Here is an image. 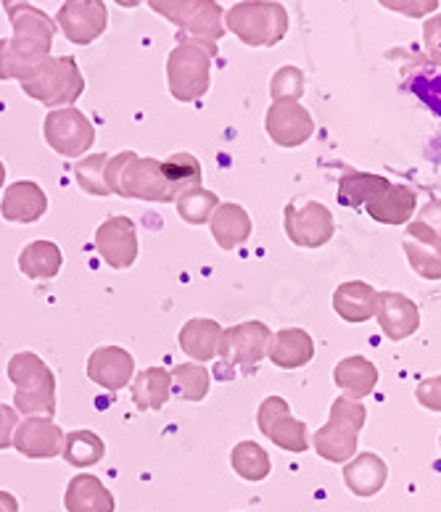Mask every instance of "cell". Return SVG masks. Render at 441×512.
Here are the masks:
<instances>
[{"label":"cell","mask_w":441,"mask_h":512,"mask_svg":"<svg viewBox=\"0 0 441 512\" xmlns=\"http://www.w3.org/2000/svg\"><path fill=\"white\" fill-rule=\"evenodd\" d=\"M6 14L14 37L0 40V80H16L22 85L51 56L56 22L30 3L8 8Z\"/></svg>","instance_id":"6da1fadb"},{"label":"cell","mask_w":441,"mask_h":512,"mask_svg":"<svg viewBox=\"0 0 441 512\" xmlns=\"http://www.w3.org/2000/svg\"><path fill=\"white\" fill-rule=\"evenodd\" d=\"M106 185H109L111 196L119 198L154 201V204L175 201L170 183L164 177L162 161L151 159V156H138L135 151H119L117 156H109Z\"/></svg>","instance_id":"7a4b0ae2"},{"label":"cell","mask_w":441,"mask_h":512,"mask_svg":"<svg viewBox=\"0 0 441 512\" xmlns=\"http://www.w3.org/2000/svg\"><path fill=\"white\" fill-rule=\"evenodd\" d=\"M8 381L14 383V410L24 417H53L56 412V378L43 357L19 352L8 359Z\"/></svg>","instance_id":"3957f363"},{"label":"cell","mask_w":441,"mask_h":512,"mask_svg":"<svg viewBox=\"0 0 441 512\" xmlns=\"http://www.w3.org/2000/svg\"><path fill=\"white\" fill-rule=\"evenodd\" d=\"M365 420H368V410L362 407V402H354L346 396L333 399L328 423L312 439L317 457H323L325 462H333V465H341V462L357 457L360 431L365 428Z\"/></svg>","instance_id":"277c9868"},{"label":"cell","mask_w":441,"mask_h":512,"mask_svg":"<svg viewBox=\"0 0 441 512\" xmlns=\"http://www.w3.org/2000/svg\"><path fill=\"white\" fill-rule=\"evenodd\" d=\"M225 30L249 48H272L288 32V11L275 0H241L225 14Z\"/></svg>","instance_id":"5b68a950"},{"label":"cell","mask_w":441,"mask_h":512,"mask_svg":"<svg viewBox=\"0 0 441 512\" xmlns=\"http://www.w3.org/2000/svg\"><path fill=\"white\" fill-rule=\"evenodd\" d=\"M22 90L48 109H64L85 93V80L72 56H48L30 80L22 82Z\"/></svg>","instance_id":"8992f818"},{"label":"cell","mask_w":441,"mask_h":512,"mask_svg":"<svg viewBox=\"0 0 441 512\" xmlns=\"http://www.w3.org/2000/svg\"><path fill=\"white\" fill-rule=\"evenodd\" d=\"M212 48L199 43H180L167 59V82L175 101L191 103L209 93L212 85Z\"/></svg>","instance_id":"52a82bcc"},{"label":"cell","mask_w":441,"mask_h":512,"mask_svg":"<svg viewBox=\"0 0 441 512\" xmlns=\"http://www.w3.org/2000/svg\"><path fill=\"white\" fill-rule=\"evenodd\" d=\"M272 330L262 320L238 322L233 328L222 330L220 338V367H241L243 375H254L259 362L267 357Z\"/></svg>","instance_id":"ba28073f"},{"label":"cell","mask_w":441,"mask_h":512,"mask_svg":"<svg viewBox=\"0 0 441 512\" xmlns=\"http://www.w3.org/2000/svg\"><path fill=\"white\" fill-rule=\"evenodd\" d=\"M43 138L64 159H80L96 143V127L80 109L64 106L45 114Z\"/></svg>","instance_id":"9c48e42d"},{"label":"cell","mask_w":441,"mask_h":512,"mask_svg":"<svg viewBox=\"0 0 441 512\" xmlns=\"http://www.w3.org/2000/svg\"><path fill=\"white\" fill-rule=\"evenodd\" d=\"M257 425L262 436L270 439L283 452L304 454L309 449L307 423L294 417L283 396H267L265 402L259 404Z\"/></svg>","instance_id":"30bf717a"},{"label":"cell","mask_w":441,"mask_h":512,"mask_svg":"<svg viewBox=\"0 0 441 512\" xmlns=\"http://www.w3.org/2000/svg\"><path fill=\"white\" fill-rule=\"evenodd\" d=\"M283 225H286L288 241L299 249H323L336 235V220L331 209L320 201H304V204L291 201L283 212Z\"/></svg>","instance_id":"8fae6325"},{"label":"cell","mask_w":441,"mask_h":512,"mask_svg":"<svg viewBox=\"0 0 441 512\" xmlns=\"http://www.w3.org/2000/svg\"><path fill=\"white\" fill-rule=\"evenodd\" d=\"M265 130L275 146L299 148L315 135V119L299 101H272Z\"/></svg>","instance_id":"7c38bea8"},{"label":"cell","mask_w":441,"mask_h":512,"mask_svg":"<svg viewBox=\"0 0 441 512\" xmlns=\"http://www.w3.org/2000/svg\"><path fill=\"white\" fill-rule=\"evenodd\" d=\"M56 22L69 43L90 45L106 32L109 11L103 6V0H64Z\"/></svg>","instance_id":"4fadbf2b"},{"label":"cell","mask_w":441,"mask_h":512,"mask_svg":"<svg viewBox=\"0 0 441 512\" xmlns=\"http://www.w3.org/2000/svg\"><path fill=\"white\" fill-rule=\"evenodd\" d=\"M64 436L67 433L61 431L51 417H24L14 431V449L30 460H53V457H61Z\"/></svg>","instance_id":"5bb4252c"},{"label":"cell","mask_w":441,"mask_h":512,"mask_svg":"<svg viewBox=\"0 0 441 512\" xmlns=\"http://www.w3.org/2000/svg\"><path fill=\"white\" fill-rule=\"evenodd\" d=\"M96 251L111 270H130L138 259V233L133 220L111 217L96 230Z\"/></svg>","instance_id":"9a60e30c"},{"label":"cell","mask_w":441,"mask_h":512,"mask_svg":"<svg viewBox=\"0 0 441 512\" xmlns=\"http://www.w3.org/2000/svg\"><path fill=\"white\" fill-rule=\"evenodd\" d=\"M180 35L185 43H199L217 51V40L225 35V11L217 0H191L180 16Z\"/></svg>","instance_id":"2e32d148"},{"label":"cell","mask_w":441,"mask_h":512,"mask_svg":"<svg viewBox=\"0 0 441 512\" xmlns=\"http://www.w3.org/2000/svg\"><path fill=\"white\" fill-rule=\"evenodd\" d=\"M85 373L106 391H122L135 378V357L122 346H98L88 357Z\"/></svg>","instance_id":"e0dca14e"},{"label":"cell","mask_w":441,"mask_h":512,"mask_svg":"<svg viewBox=\"0 0 441 512\" xmlns=\"http://www.w3.org/2000/svg\"><path fill=\"white\" fill-rule=\"evenodd\" d=\"M375 320L389 341H405L420 328V309L405 293L383 291L378 293Z\"/></svg>","instance_id":"ac0fdd59"},{"label":"cell","mask_w":441,"mask_h":512,"mask_svg":"<svg viewBox=\"0 0 441 512\" xmlns=\"http://www.w3.org/2000/svg\"><path fill=\"white\" fill-rule=\"evenodd\" d=\"M45 212H48V196L32 180L11 183L0 198L3 220L14 222V225H32V222L43 220Z\"/></svg>","instance_id":"d6986e66"},{"label":"cell","mask_w":441,"mask_h":512,"mask_svg":"<svg viewBox=\"0 0 441 512\" xmlns=\"http://www.w3.org/2000/svg\"><path fill=\"white\" fill-rule=\"evenodd\" d=\"M315 357V341L307 330L283 328L272 333L270 346H267V359L280 370H299L307 367Z\"/></svg>","instance_id":"ffe728a7"},{"label":"cell","mask_w":441,"mask_h":512,"mask_svg":"<svg viewBox=\"0 0 441 512\" xmlns=\"http://www.w3.org/2000/svg\"><path fill=\"white\" fill-rule=\"evenodd\" d=\"M389 481V465L373 452H360L357 457L346 462L344 483L354 497L370 499L381 494V489Z\"/></svg>","instance_id":"44dd1931"},{"label":"cell","mask_w":441,"mask_h":512,"mask_svg":"<svg viewBox=\"0 0 441 512\" xmlns=\"http://www.w3.org/2000/svg\"><path fill=\"white\" fill-rule=\"evenodd\" d=\"M378 291L365 280H346L333 291V312L349 325H360L375 317Z\"/></svg>","instance_id":"7402d4cb"},{"label":"cell","mask_w":441,"mask_h":512,"mask_svg":"<svg viewBox=\"0 0 441 512\" xmlns=\"http://www.w3.org/2000/svg\"><path fill=\"white\" fill-rule=\"evenodd\" d=\"M212 238L217 241L222 251H236L251 238V217L241 204H222L214 209L212 220H209Z\"/></svg>","instance_id":"603a6c76"},{"label":"cell","mask_w":441,"mask_h":512,"mask_svg":"<svg viewBox=\"0 0 441 512\" xmlns=\"http://www.w3.org/2000/svg\"><path fill=\"white\" fill-rule=\"evenodd\" d=\"M67 512H114L117 502L106 483L93 473H77L64 494Z\"/></svg>","instance_id":"cb8c5ba5"},{"label":"cell","mask_w":441,"mask_h":512,"mask_svg":"<svg viewBox=\"0 0 441 512\" xmlns=\"http://www.w3.org/2000/svg\"><path fill=\"white\" fill-rule=\"evenodd\" d=\"M365 209L381 225H407V222H412L415 209H418V193L412 191L410 185L391 183L381 196L368 201Z\"/></svg>","instance_id":"d4e9b609"},{"label":"cell","mask_w":441,"mask_h":512,"mask_svg":"<svg viewBox=\"0 0 441 512\" xmlns=\"http://www.w3.org/2000/svg\"><path fill=\"white\" fill-rule=\"evenodd\" d=\"M378 378H381L378 367L360 354L344 357L339 365L333 367V381L344 391L346 399H354V402H362L365 396L373 394Z\"/></svg>","instance_id":"484cf974"},{"label":"cell","mask_w":441,"mask_h":512,"mask_svg":"<svg viewBox=\"0 0 441 512\" xmlns=\"http://www.w3.org/2000/svg\"><path fill=\"white\" fill-rule=\"evenodd\" d=\"M220 338H222V328L217 320H209V317H193L183 325L180 330V349H183L193 362H209V359L217 357L220 352Z\"/></svg>","instance_id":"4316f807"},{"label":"cell","mask_w":441,"mask_h":512,"mask_svg":"<svg viewBox=\"0 0 441 512\" xmlns=\"http://www.w3.org/2000/svg\"><path fill=\"white\" fill-rule=\"evenodd\" d=\"M133 402L140 412H159L172 396V375L164 367H148L133 378Z\"/></svg>","instance_id":"83f0119b"},{"label":"cell","mask_w":441,"mask_h":512,"mask_svg":"<svg viewBox=\"0 0 441 512\" xmlns=\"http://www.w3.org/2000/svg\"><path fill=\"white\" fill-rule=\"evenodd\" d=\"M64 267V251L53 241H32L19 254V270L30 280H53Z\"/></svg>","instance_id":"f1b7e54d"},{"label":"cell","mask_w":441,"mask_h":512,"mask_svg":"<svg viewBox=\"0 0 441 512\" xmlns=\"http://www.w3.org/2000/svg\"><path fill=\"white\" fill-rule=\"evenodd\" d=\"M391 185L389 177L373 175V172H357L349 169L339 180V204L349 206V209H360L375 196H381Z\"/></svg>","instance_id":"f546056e"},{"label":"cell","mask_w":441,"mask_h":512,"mask_svg":"<svg viewBox=\"0 0 441 512\" xmlns=\"http://www.w3.org/2000/svg\"><path fill=\"white\" fill-rule=\"evenodd\" d=\"M106 454V441L98 436L96 431L90 428H80V431H69L64 436V449H61V457L72 465V468H93L103 460Z\"/></svg>","instance_id":"4dcf8cb0"},{"label":"cell","mask_w":441,"mask_h":512,"mask_svg":"<svg viewBox=\"0 0 441 512\" xmlns=\"http://www.w3.org/2000/svg\"><path fill=\"white\" fill-rule=\"evenodd\" d=\"M172 394H177L185 402H204L212 388V375L199 362H185L170 370Z\"/></svg>","instance_id":"1f68e13d"},{"label":"cell","mask_w":441,"mask_h":512,"mask_svg":"<svg viewBox=\"0 0 441 512\" xmlns=\"http://www.w3.org/2000/svg\"><path fill=\"white\" fill-rule=\"evenodd\" d=\"M230 465H233V470H236L243 481L249 483L265 481L272 470L270 454L259 447L257 441H238L233 452H230Z\"/></svg>","instance_id":"d6a6232c"},{"label":"cell","mask_w":441,"mask_h":512,"mask_svg":"<svg viewBox=\"0 0 441 512\" xmlns=\"http://www.w3.org/2000/svg\"><path fill=\"white\" fill-rule=\"evenodd\" d=\"M164 177H167V183H170L172 196H180L188 188H199L201 185V164L199 159L188 151H180V154H172L170 159L162 161Z\"/></svg>","instance_id":"836d02e7"},{"label":"cell","mask_w":441,"mask_h":512,"mask_svg":"<svg viewBox=\"0 0 441 512\" xmlns=\"http://www.w3.org/2000/svg\"><path fill=\"white\" fill-rule=\"evenodd\" d=\"M177 214L183 217V222L188 225H209L214 209L220 206V196L214 191H206V188H188L185 193L175 198Z\"/></svg>","instance_id":"e575fe53"},{"label":"cell","mask_w":441,"mask_h":512,"mask_svg":"<svg viewBox=\"0 0 441 512\" xmlns=\"http://www.w3.org/2000/svg\"><path fill=\"white\" fill-rule=\"evenodd\" d=\"M405 254L415 275L423 280H441V241H405Z\"/></svg>","instance_id":"d590c367"},{"label":"cell","mask_w":441,"mask_h":512,"mask_svg":"<svg viewBox=\"0 0 441 512\" xmlns=\"http://www.w3.org/2000/svg\"><path fill=\"white\" fill-rule=\"evenodd\" d=\"M106 164H109V156L106 154H93L77 161L74 177H77V185H80L82 191L98 198L111 196L109 185H106Z\"/></svg>","instance_id":"8d00e7d4"},{"label":"cell","mask_w":441,"mask_h":512,"mask_svg":"<svg viewBox=\"0 0 441 512\" xmlns=\"http://www.w3.org/2000/svg\"><path fill=\"white\" fill-rule=\"evenodd\" d=\"M407 90L415 93L418 101H423L428 109L434 111L436 117L441 119V72L436 69H415L407 80Z\"/></svg>","instance_id":"74e56055"},{"label":"cell","mask_w":441,"mask_h":512,"mask_svg":"<svg viewBox=\"0 0 441 512\" xmlns=\"http://www.w3.org/2000/svg\"><path fill=\"white\" fill-rule=\"evenodd\" d=\"M407 235L412 241H441V198L428 201L418 220L407 222Z\"/></svg>","instance_id":"f35d334b"},{"label":"cell","mask_w":441,"mask_h":512,"mask_svg":"<svg viewBox=\"0 0 441 512\" xmlns=\"http://www.w3.org/2000/svg\"><path fill=\"white\" fill-rule=\"evenodd\" d=\"M272 101H299L304 96V72L299 66H283L270 82Z\"/></svg>","instance_id":"ab89813d"},{"label":"cell","mask_w":441,"mask_h":512,"mask_svg":"<svg viewBox=\"0 0 441 512\" xmlns=\"http://www.w3.org/2000/svg\"><path fill=\"white\" fill-rule=\"evenodd\" d=\"M383 8H389L394 14L410 16V19H423V16L436 14L439 0H378Z\"/></svg>","instance_id":"60d3db41"},{"label":"cell","mask_w":441,"mask_h":512,"mask_svg":"<svg viewBox=\"0 0 441 512\" xmlns=\"http://www.w3.org/2000/svg\"><path fill=\"white\" fill-rule=\"evenodd\" d=\"M423 45H426L428 59L434 61L436 66H441V14L431 16L423 24Z\"/></svg>","instance_id":"b9f144b4"},{"label":"cell","mask_w":441,"mask_h":512,"mask_svg":"<svg viewBox=\"0 0 441 512\" xmlns=\"http://www.w3.org/2000/svg\"><path fill=\"white\" fill-rule=\"evenodd\" d=\"M415 399H418L426 410L441 412V375L420 383V386L415 388Z\"/></svg>","instance_id":"7bdbcfd3"},{"label":"cell","mask_w":441,"mask_h":512,"mask_svg":"<svg viewBox=\"0 0 441 512\" xmlns=\"http://www.w3.org/2000/svg\"><path fill=\"white\" fill-rule=\"evenodd\" d=\"M19 425V412L8 404H0V452L14 447V431Z\"/></svg>","instance_id":"ee69618b"},{"label":"cell","mask_w":441,"mask_h":512,"mask_svg":"<svg viewBox=\"0 0 441 512\" xmlns=\"http://www.w3.org/2000/svg\"><path fill=\"white\" fill-rule=\"evenodd\" d=\"M188 3H191V0H148V8H154L156 14L164 16L167 22H172L177 27V24H180V16H183V11L188 8Z\"/></svg>","instance_id":"f6af8a7d"},{"label":"cell","mask_w":441,"mask_h":512,"mask_svg":"<svg viewBox=\"0 0 441 512\" xmlns=\"http://www.w3.org/2000/svg\"><path fill=\"white\" fill-rule=\"evenodd\" d=\"M0 512H19V502L11 491H0Z\"/></svg>","instance_id":"bcb514c9"},{"label":"cell","mask_w":441,"mask_h":512,"mask_svg":"<svg viewBox=\"0 0 441 512\" xmlns=\"http://www.w3.org/2000/svg\"><path fill=\"white\" fill-rule=\"evenodd\" d=\"M0 3H3V8H14V6H22V3H30V0H0Z\"/></svg>","instance_id":"7dc6e473"},{"label":"cell","mask_w":441,"mask_h":512,"mask_svg":"<svg viewBox=\"0 0 441 512\" xmlns=\"http://www.w3.org/2000/svg\"><path fill=\"white\" fill-rule=\"evenodd\" d=\"M119 6H125V8H135V6H140V3H143V0H117Z\"/></svg>","instance_id":"c3c4849f"},{"label":"cell","mask_w":441,"mask_h":512,"mask_svg":"<svg viewBox=\"0 0 441 512\" xmlns=\"http://www.w3.org/2000/svg\"><path fill=\"white\" fill-rule=\"evenodd\" d=\"M3 183H6V164L0 161V188H3Z\"/></svg>","instance_id":"681fc988"},{"label":"cell","mask_w":441,"mask_h":512,"mask_svg":"<svg viewBox=\"0 0 441 512\" xmlns=\"http://www.w3.org/2000/svg\"><path fill=\"white\" fill-rule=\"evenodd\" d=\"M439 447H441V436H439Z\"/></svg>","instance_id":"f907efd6"}]
</instances>
